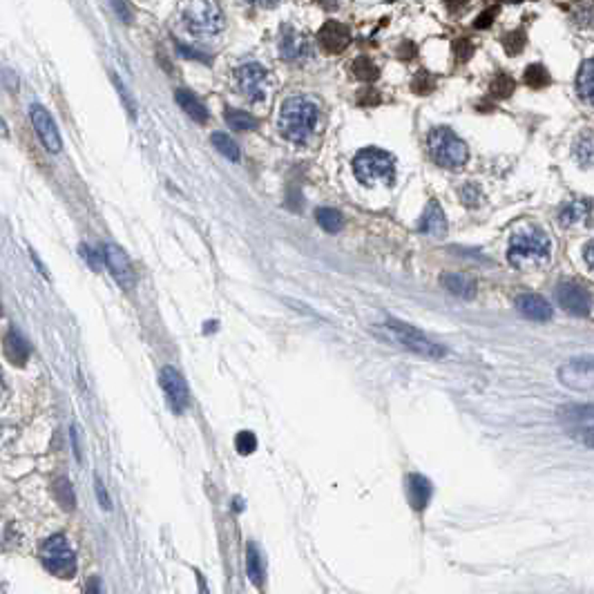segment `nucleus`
Segmentation results:
<instances>
[{"instance_id":"f257e3e1","label":"nucleus","mask_w":594,"mask_h":594,"mask_svg":"<svg viewBox=\"0 0 594 594\" xmlns=\"http://www.w3.org/2000/svg\"><path fill=\"white\" fill-rule=\"evenodd\" d=\"M319 123V108L306 96H291L280 108V132L293 143H304Z\"/></svg>"},{"instance_id":"f03ea898","label":"nucleus","mask_w":594,"mask_h":594,"mask_svg":"<svg viewBox=\"0 0 594 594\" xmlns=\"http://www.w3.org/2000/svg\"><path fill=\"white\" fill-rule=\"evenodd\" d=\"M353 173L364 186H391L396 177V159L380 147H364L353 159Z\"/></svg>"},{"instance_id":"7ed1b4c3","label":"nucleus","mask_w":594,"mask_h":594,"mask_svg":"<svg viewBox=\"0 0 594 594\" xmlns=\"http://www.w3.org/2000/svg\"><path fill=\"white\" fill-rule=\"evenodd\" d=\"M179 16L192 36H215L224 29V14L215 0H184Z\"/></svg>"},{"instance_id":"20e7f679","label":"nucleus","mask_w":594,"mask_h":594,"mask_svg":"<svg viewBox=\"0 0 594 594\" xmlns=\"http://www.w3.org/2000/svg\"><path fill=\"white\" fill-rule=\"evenodd\" d=\"M427 147L429 157L436 161L440 168L458 170L467 164V143L456 134L451 128H433L427 136Z\"/></svg>"},{"instance_id":"39448f33","label":"nucleus","mask_w":594,"mask_h":594,"mask_svg":"<svg viewBox=\"0 0 594 594\" xmlns=\"http://www.w3.org/2000/svg\"><path fill=\"white\" fill-rule=\"evenodd\" d=\"M41 561L48 572L59 579H72L76 574V554L63 534H54L43 543Z\"/></svg>"},{"instance_id":"423d86ee","label":"nucleus","mask_w":594,"mask_h":594,"mask_svg":"<svg viewBox=\"0 0 594 594\" xmlns=\"http://www.w3.org/2000/svg\"><path fill=\"white\" fill-rule=\"evenodd\" d=\"M550 237H547L543 231H536V228H530V231H523L519 235L512 237L509 248H507V259L512 266H523L525 261H539L550 255Z\"/></svg>"},{"instance_id":"0eeeda50","label":"nucleus","mask_w":594,"mask_h":594,"mask_svg":"<svg viewBox=\"0 0 594 594\" xmlns=\"http://www.w3.org/2000/svg\"><path fill=\"white\" fill-rule=\"evenodd\" d=\"M384 331L389 333L391 340L398 342V345H403L409 351H416V353H420V356H425V358L438 360V358H444V353H447V351H444V347L436 345V342H431L425 333H420L418 328L409 326L405 322H400V319H389V322L384 324Z\"/></svg>"},{"instance_id":"6e6552de","label":"nucleus","mask_w":594,"mask_h":594,"mask_svg":"<svg viewBox=\"0 0 594 594\" xmlns=\"http://www.w3.org/2000/svg\"><path fill=\"white\" fill-rule=\"evenodd\" d=\"M235 81L239 92H242L248 101L261 103L268 94V83L270 76L268 70L257 61H246L235 70Z\"/></svg>"},{"instance_id":"1a4fd4ad","label":"nucleus","mask_w":594,"mask_h":594,"mask_svg":"<svg viewBox=\"0 0 594 594\" xmlns=\"http://www.w3.org/2000/svg\"><path fill=\"white\" fill-rule=\"evenodd\" d=\"M558 416L570 436L594 449V407H567Z\"/></svg>"},{"instance_id":"9d476101","label":"nucleus","mask_w":594,"mask_h":594,"mask_svg":"<svg viewBox=\"0 0 594 594\" xmlns=\"http://www.w3.org/2000/svg\"><path fill=\"white\" fill-rule=\"evenodd\" d=\"M101 250H103V261L108 264L114 280L119 282V287L125 291H132L136 287V275H134V268L130 264L128 255H125V250L114 242H103Z\"/></svg>"},{"instance_id":"9b49d317","label":"nucleus","mask_w":594,"mask_h":594,"mask_svg":"<svg viewBox=\"0 0 594 594\" xmlns=\"http://www.w3.org/2000/svg\"><path fill=\"white\" fill-rule=\"evenodd\" d=\"M159 382H161V389L166 393V400L170 409H173V414H184V411L188 409L190 405V393H188V384L184 380V375H181L175 367H164L161 373H159Z\"/></svg>"},{"instance_id":"f8f14e48","label":"nucleus","mask_w":594,"mask_h":594,"mask_svg":"<svg viewBox=\"0 0 594 594\" xmlns=\"http://www.w3.org/2000/svg\"><path fill=\"white\" fill-rule=\"evenodd\" d=\"M29 119H31L34 130H36L43 145L48 147L50 152H61L63 141H61V134H59V128H56V123L52 119V114L45 110L41 103H31Z\"/></svg>"},{"instance_id":"ddd939ff","label":"nucleus","mask_w":594,"mask_h":594,"mask_svg":"<svg viewBox=\"0 0 594 594\" xmlns=\"http://www.w3.org/2000/svg\"><path fill=\"white\" fill-rule=\"evenodd\" d=\"M556 300H558V306H561L563 311L572 313V315H579V317H586L590 313V308H592L590 293L581 287V284H577V282H561V284H558Z\"/></svg>"},{"instance_id":"4468645a","label":"nucleus","mask_w":594,"mask_h":594,"mask_svg":"<svg viewBox=\"0 0 594 594\" xmlns=\"http://www.w3.org/2000/svg\"><path fill=\"white\" fill-rule=\"evenodd\" d=\"M277 50H280V56L284 61L300 63V61H306L308 56H311V43H308V38L302 31H297L291 25H284L282 34H280Z\"/></svg>"},{"instance_id":"2eb2a0df","label":"nucleus","mask_w":594,"mask_h":594,"mask_svg":"<svg viewBox=\"0 0 594 594\" xmlns=\"http://www.w3.org/2000/svg\"><path fill=\"white\" fill-rule=\"evenodd\" d=\"M317 41H319V48L326 54H338L347 48L351 36H349V29L342 25V22L328 20L326 25L317 31Z\"/></svg>"},{"instance_id":"dca6fc26","label":"nucleus","mask_w":594,"mask_h":594,"mask_svg":"<svg viewBox=\"0 0 594 594\" xmlns=\"http://www.w3.org/2000/svg\"><path fill=\"white\" fill-rule=\"evenodd\" d=\"M516 308L521 315L528 319H536V322H545V319L552 317V306L547 304L545 297L534 293H521L516 297Z\"/></svg>"},{"instance_id":"f3484780","label":"nucleus","mask_w":594,"mask_h":594,"mask_svg":"<svg viewBox=\"0 0 594 594\" xmlns=\"http://www.w3.org/2000/svg\"><path fill=\"white\" fill-rule=\"evenodd\" d=\"M431 494H433L431 483L427 481L425 476L411 474V476L407 478V498H409L411 507H414L416 512H422V509L429 505Z\"/></svg>"},{"instance_id":"a211bd4d","label":"nucleus","mask_w":594,"mask_h":594,"mask_svg":"<svg viewBox=\"0 0 594 594\" xmlns=\"http://www.w3.org/2000/svg\"><path fill=\"white\" fill-rule=\"evenodd\" d=\"M418 231L425 235H431V237H442L447 233V219H444V212L438 201H429L427 210L420 219Z\"/></svg>"},{"instance_id":"6ab92c4d","label":"nucleus","mask_w":594,"mask_h":594,"mask_svg":"<svg viewBox=\"0 0 594 594\" xmlns=\"http://www.w3.org/2000/svg\"><path fill=\"white\" fill-rule=\"evenodd\" d=\"M440 284L451 295L463 297V300H472V297H476V280H472L470 275H463V273H444V275L440 277Z\"/></svg>"},{"instance_id":"aec40b11","label":"nucleus","mask_w":594,"mask_h":594,"mask_svg":"<svg viewBox=\"0 0 594 594\" xmlns=\"http://www.w3.org/2000/svg\"><path fill=\"white\" fill-rule=\"evenodd\" d=\"M577 94L586 106L594 108V59L581 63L577 72Z\"/></svg>"},{"instance_id":"412c9836","label":"nucleus","mask_w":594,"mask_h":594,"mask_svg":"<svg viewBox=\"0 0 594 594\" xmlns=\"http://www.w3.org/2000/svg\"><path fill=\"white\" fill-rule=\"evenodd\" d=\"M175 101L179 103V108L184 110L188 117L192 119V121H197V123H205L208 121V110H205V106L203 103L192 94V92H188V89H177L175 92Z\"/></svg>"},{"instance_id":"4be33fe9","label":"nucleus","mask_w":594,"mask_h":594,"mask_svg":"<svg viewBox=\"0 0 594 594\" xmlns=\"http://www.w3.org/2000/svg\"><path fill=\"white\" fill-rule=\"evenodd\" d=\"M246 572H248V579L253 581L257 588L264 586L266 567H264V558H261L259 547L255 543H248L246 547Z\"/></svg>"},{"instance_id":"5701e85b","label":"nucleus","mask_w":594,"mask_h":594,"mask_svg":"<svg viewBox=\"0 0 594 594\" xmlns=\"http://www.w3.org/2000/svg\"><path fill=\"white\" fill-rule=\"evenodd\" d=\"M588 215H590V201H570L558 210V219H561L563 226H572L584 222Z\"/></svg>"},{"instance_id":"b1692460","label":"nucleus","mask_w":594,"mask_h":594,"mask_svg":"<svg viewBox=\"0 0 594 594\" xmlns=\"http://www.w3.org/2000/svg\"><path fill=\"white\" fill-rule=\"evenodd\" d=\"M7 353L16 364H25L27 358H29V345L16 328H11L9 335H7Z\"/></svg>"},{"instance_id":"393cba45","label":"nucleus","mask_w":594,"mask_h":594,"mask_svg":"<svg viewBox=\"0 0 594 594\" xmlns=\"http://www.w3.org/2000/svg\"><path fill=\"white\" fill-rule=\"evenodd\" d=\"M315 219L326 233H340L342 228H345V217H342V212L335 208H317Z\"/></svg>"},{"instance_id":"a878e982","label":"nucleus","mask_w":594,"mask_h":594,"mask_svg":"<svg viewBox=\"0 0 594 594\" xmlns=\"http://www.w3.org/2000/svg\"><path fill=\"white\" fill-rule=\"evenodd\" d=\"M210 141H212V145H215V150L219 152L222 157L231 159V161H239V157H242V152H239V145H237L228 134H224V132H212Z\"/></svg>"},{"instance_id":"bb28decb","label":"nucleus","mask_w":594,"mask_h":594,"mask_svg":"<svg viewBox=\"0 0 594 594\" xmlns=\"http://www.w3.org/2000/svg\"><path fill=\"white\" fill-rule=\"evenodd\" d=\"M574 154L581 166H594V132H584L574 143Z\"/></svg>"},{"instance_id":"cd10ccee","label":"nucleus","mask_w":594,"mask_h":594,"mask_svg":"<svg viewBox=\"0 0 594 594\" xmlns=\"http://www.w3.org/2000/svg\"><path fill=\"white\" fill-rule=\"evenodd\" d=\"M226 123L231 125L233 130H239V132L257 130V119L244 110H226Z\"/></svg>"},{"instance_id":"c85d7f7f","label":"nucleus","mask_w":594,"mask_h":594,"mask_svg":"<svg viewBox=\"0 0 594 594\" xmlns=\"http://www.w3.org/2000/svg\"><path fill=\"white\" fill-rule=\"evenodd\" d=\"M523 78H525V83L534 89H541L545 85H550V74H547V70L543 65H530L528 70H525Z\"/></svg>"},{"instance_id":"c756f323","label":"nucleus","mask_w":594,"mask_h":594,"mask_svg":"<svg viewBox=\"0 0 594 594\" xmlns=\"http://www.w3.org/2000/svg\"><path fill=\"white\" fill-rule=\"evenodd\" d=\"M353 70V76L360 78V81H373L375 76H378V67L373 65L371 59H367V56H360V59L351 65Z\"/></svg>"},{"instance_id":"7c9ffc66","label":"nucleus","mask_w":594,"mask_h":594,"mask_svg":"<svg viewBox=\"0 0 594 594\" xmlns=\"http://www.w3.org/2000/svg\"><path fill=\"white\" fill-rule=\"evenodd\" d=\"M572 20L579 27H594V3H579Z\"/></svg>"},{"instance_id":"2f4dec72","label":"nucleus","mask_w":594,"mask_h":594,"mask_svg":"<svg viewBox=\"0 0 594 594\" xmlns=\"http://www.w3.org/2000/svg\"><path fill=\"white\" fill-rule=\"evenodd\" d=\"M235 447L242 456H248L257 449V438L253 431H239L237 438H235Z\"/></svg>"},{"instance_id":"473e14b6","label":"nucleus","mask_w":594,"mask_h":594,"mask_svg":"<svg viewBox=\"0 0 594 594\" xmlns=\"http://www.w3.org/2000/svg\"><path fill=\"white\" fill-rule=\"evenodd\" d=\"M502 45H505V50L509 52V56H516L523 50V45H525V34L523 31H512L509 36L502 41Z\"/></svg>"},{"instance_id":"72a5a7b5","label":"nucleus","mask_w":594,"mask_h":594,"mask_svg":"<svg viewBox=\"0 0 594 594\" xmlns=\"http://www.w3.org/2000/svg\"><path fill=\"white\" fill-rule=\"evenodd\" d=\"M114 85H117L119 94H121V101L125 103V108H128L130 117H132V119H136V106H134V101H132V96H130V92H128V87H125V85L119 81V78H114Z\"/></svg>"},{"instance_id":"f704fd0d","label":"nucleus","mask_w":594,"mask_h":594,"mask_svg":"<svg viewBox=\"0 0 594 594\" xmlns=\"http://www.w3.org/2000/svg\"><path fill=\"white\" fill-rule=\"evenodd\" d=\"M492 89L494 92L498 94V96H509L512 94V89H514V83H512V78L509 76H498L496 81H494V85H492Z\"/></svg>"},{"instance_id":"c9c22d12","label":"nucleus","mask_w":594,"mask_h":594,"mask_svg":"<svg viewBox=\"0 0 594 594\" xmlns=\"http://www.w3.org/2000/svg\"><path fill=\"white\" fill-rule=\"evenodd\" d=\"M567 369H572L577 373H586V375L594 373V358H577V360L570 362Z\"/></svg>"},{"instance_id":"e433bc0d","label":"nucleus","mask_w":594,"mask_h":594,"mask_svg":"<svg viewBox=\"0 0 594 594\" xmlns=\"http://www.w3.org/2000/svg\"><path fill=\"white\" fill-rule=\"evenodd\" d=\"M110 3H112L114 11H117L119 20L132 22V11H130V7H128V3H125V0H110Z\"/></svg>"},{"instance_id":"4c0bfd02","label":"nucleus","mask_w":594,"mask_h":594,"mask_svg":"<svg viewBox=\"0 0 594 594\" xmlns=\"http://www.w3.org/2000/svg\"><path fill=\"white\" fill-rule=\"evenodd\" d=\"M461 197H463V201H465V203H470V205H478V201H481V192L476 190V186H474V184H467V186L461 190Z\"/></svg>"},{"instance_id":"58836bf2","label":"nucleus","mask_w":594,"mask_h":594,"mask_svg":"<svg viewBox=\"0 0 594 594\" xmlns=\"http://www.w3.org/2000/svg\"><path fill=\"white\" fill-rule=\"evenodd\" d=\"M78 250H81V255H83V259L87 261V264L92 266V270H99V268H101V259H103V257L99 259L92 248L85 246V244H81V246H78Z\"/></svg>"},{"instance_id":"ea45409f","label":"nucleus","mask_w":594,"mask_h":594,"mask_svg":"<svg viewBox=\"0 0 594 594\" xmlns=\"http://www.w3.org/2000/svg\"><path fill=\"white\" fill-rule=\"evenodd\" d=\"M94 487H96V496H99L101 507H103V509H112V500H110V496H108V492H106V485L101 483L99 476L94 478Z\"/></svg>"},{"instance_id":"a19ab883","label":"nucleus","mask_w":594,"mask_h":594,"mask_svg":"<svg viewBox=\"0 0 594 594\" xmlns=\"http://www.w3.org/2000/svg\"><path fill=\"white\" fill-rule=\"evenodd\" d=\"M492 16H494V9H489V11H485V14H481V16H478L481 20H476V27H489V25H492Z\"/></svg>"},{"instance_id":"79ce46f5","label":"nucleus","mask_w":594,"mask_h":594,"mask_svg":"<svg viewBox=\"0 0 594 594\" xmlns=\"http://www.w3.org/2000/svg\"><path fill=\"white\" fill-rule=\"evenodd\" d=\"M584 257H586V264L594 270V242H590V244L584 248Z\"/></svg>"},{"instance_id":"37998d69","label":"nucleus","mask_w":594,"mask_h":594,"mask_svg":"<svg viewBox=\"0 0 594 594\" xmlns=\"http://www.w3.org/2000/svg\"><path fill=\"white\" fill-rule=\"evenodd\" d=\"M246 3H248V5H257V7H264V9H266V7L270 9V7H275V5L280 3V0H246Z\"/></svg>"},{"instance_id":"c03bdc74","label":"nucleus","mask_w":594,"mask_h":594,"mask_svg":"<svg viewBox=\"0 0 594 594\" xmlns=\"http://www.w3.org/2000/svg\"><path fill=\"white\" fill-rule=\"evenodd\" d=\"M72 440H74V454H76V458L81 461V447H78V429H76V427H72Z\"/></svg>"},{"instance_id":"a18cd8bd","label":"nucleus","mask_w":594,"mask_h":594,"mask_svg":"<svg viewBox=\"0 0 594 594\" xmlns=\"http://www.w3.org/2000/svg\"><path fill=\"white\" fill-rule=\"evenodd\" d=\"M319 5L326 7V9H333V7H338V0H319Z\"/></svg>"}]
</instances>
